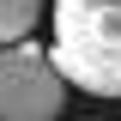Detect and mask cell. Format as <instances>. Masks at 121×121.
<instances>
[{
	"label": "cell",
	"instance_id": "1",
	"mask_svg": "<svg viewBox=\"0 0 121 121\" xmlns=\"http://www.w3.org/2000/svg\"><path fill=\"white\" fill-rule=\"evenodd\" d=\"M55 67L91 97H121V0H55Z\"/></svg>",
	"mask_w": 121,
	"mask_h": 121
},
{
	"label": "cell",
	"instance_id": "2",
	"mask_svg": "<svg viewBox=\"0 0 121 121\" xmlns=\"http://www.w3.org/2000/svg\"><path fill=\"white\" fill-rule=\"evenodd\" d=\"M67 103V73L55 55L36 43H6L0 48V121H60Z\"/></svg>",
	"mask_w": 121,
	"mask_h": 121
},
{
	"label": "cell",
	"instance_id": "3",
	"mask_svg": "<svg viewBox=\"0 0 121 121\" xmlns=\"http://www.w3.org/2000/svg\"><path fill=\"white\" fill-rule=\"evenodd\" d=\"M30 24H36V0H0V48L6 43H24Z\"/></svg>",
	"mask_w": 121,
	"mask_h": 121
}]
</instances>
